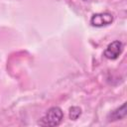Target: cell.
Masks as SVG:
<instances>
[{"instance_id":"6da1fadb","label":"cell","mask_w":127,"mask_h":127,"mask_svg":"<svg viewBox=\"0 0 127 127\" xmlns=\"http://www.w3.org/2000/svg\"><path fill=\"white\" fill-rule=\"evenodd\" d=\"M64 118V112L59 106H53L51 107L45 116L39 121V124L42 126H49V127H55L61 124Z\"/></svg>"},{"instance_id":"7a4b0ae2","label":"cell","mask_w":127,"mask_h":127,"mask_svg":"<svg viewBox=\"0 0 127 127\" xmlns=\"http://www.w3.org/2000/svg\"><path fill=\"white\" fill-rule=\"evenodd\" d=\"M112 22H113V16L112 14L108 12L96 13L92 15L90 18V25L93 27H97V28L110 25Z\"/></svg>"},{"instance_id":"3957f363","label":"cell","mask_w":127,"mask_h":127,"mask_svg":"<svg viewBox=\"0 0 127 127\" xmlns=\"http://www.w3.org/2000/svg\"><path fill=\"white\" fill-rule=\"evenodd\" d=\"M123 51V44L120 41H113L110 43L105 51H104V57L108 60H116Z\"/></svg>"},{"instance_id":"277c9868","label":"cell","mask_w":127,"mask_h":127,"mask_svg":"<svg viewBox=\"0 0 127 127\" xmlns=\"http://www.w3.org/2000/svg\"><path fill=\"white\" fill-rule=\"evenodd\" d=\"M126 117V102H124L121 106L113 110L109 115H108V121H116L120 120Z\"/></svg>"},{"instance_id":"5b68a950","label":"cell","mask_w":127,"mask_h":127,"mask_svg":"<svg viewBox=\"0 0 127 127\" xmlns=\"http://www.w3.org/2000/svg\"><path fill=\"white\" fill-rule=\"evenodd\" d=\"M81 115V109L78 106H72L69 108V118L71 120H76Z\"/></svg>"},{"instance_id":"8992f818","label":"cell","mask_w":127,"mask_h":127,"mask_svg":"<svg viewBox=\"0 0 127 127\" xmlns=\"http://www.w3.org/2000/svg\"><path fill=\"white\" fill-rule=\"evenodd\" d=\"M83 1H85V0H83Z\"/></svg>"}]
</instances>
